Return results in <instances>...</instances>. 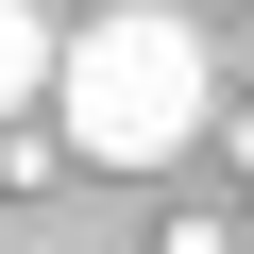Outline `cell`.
I'll return each mask as SVG.
<instances>
[{
    "label": "cell",
    "mask_w": 254,
    "mask_h": 254,
    "mask_svg": "<svg viewBox=\"0 0 254 254\" xmlns=\"http://www.w3.org/2000/svg\"><path fill=\"white\" fill-rule=\"evenodd\" d=\"M203 34L170 17V0H102V17L51 51V136L85 153V170H170L187 136H203Z\"/></svg>",
    "instance_id": "cell-1"
},
{
    "label": "cell",
    "mask_w": 254,
    "mask_h": 254,
    "mask_svg": "<svg viewBox=\"0 0 254 254\" xmlns=\"http://www.w3.org/2000/svg\"><path fill=\"white\" fill-rule=\"evenodd\" d=\"M51 51H68V34L34 17V0H0V119H34V102H51Z\"/></svg>",
    "instance_id": "cell-2"
}]
</instances>
